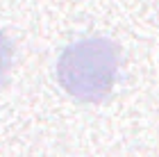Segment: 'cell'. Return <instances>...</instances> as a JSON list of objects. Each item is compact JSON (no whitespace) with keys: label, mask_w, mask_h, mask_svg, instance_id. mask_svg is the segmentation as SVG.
I'll return each mask as SVG.
<instances>
[{"label":"cell","mask_w":159,"mask_h":157,"mask_svg":"<svg viewBox=\"0 0 159 157\" xmlns=\"http://www.w3.org/2000/svg\"><path fill=\"white\" fill-rule=\"evenodd\" d=\"M118 48L109 39L89 37L66 46L57 62V80L68 96L84 103L105 98L116 82Z\"/></svg>","instance_id":"cell-1"},{"label":"cell","mask_w":159,"mask_h":157,"mask_svg":"<svg viewBox=\"0 0 159 157\" xmlns=\"http://www.w3.org/2000/svg\"><path fill=\"white\" fill-rule=\"evenodd\" d=\"M11 62H14V46H11L9 37L0 30V82L7 77V73H9Z\"/></svg>","instance_id":"cell-2"}]
</instances>
